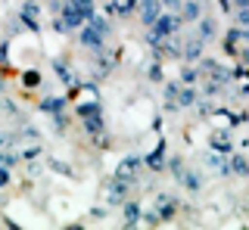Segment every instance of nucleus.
<instances>
[{
    "instance_id": "cd10ccee",
    "label": "nucleus",
    "mask_w": 249,
    "mask_h": 230,
    "mask_svg": "<svg viewBox=\"0 0 249 230\" xmlns=\"http://www.w3.org/2000/svg\"><path fill=\"white\" fill-rule=\"evenodd\" d=\"M150 81H162V68H159V63H153V68H150Z\"/></svg>"
},
{
    "instance_id": "f257e3e1",
    "label": "nucleus",
    "mask_w": 249,
    "mask_h": 230,
    "mask_svg": "<svg viewBox=\"0 0 249 230\" xmlns=\"http://www.w3.org/2000/svg\"><path fill=\"white\" fill-rule=\"evenodd\" d=\"M150 28H153L156 34H162V37H171V34L181 32V16H178V13H165V10H162V16L156 19Z\"/></svg>"
},
{
    "instance_id": "0eeeda50",
    "label": "nucleus",
    "mask_w": 249,
    "mask_h": 230,
    "mask_svg": "<svg viewBox=\"0 0 249 230\" xmlns=\"http://www.w3.org/2000/svg\"><path fill=\"white\" fill-rule=\"evenodd\" d=\"M19 16H22V22H25L31 32H37V28H41V22H37V16H41V6H37L35 0H25V3H22Z\"/></svg>"
},
{
    "instance_id": "2eb2a0df",
    "label": "nucleus",
    "mask_w": 249,
    "mask_h": 230,
    "mask_svg": "<svg viewBox=\"0 0 249 230\" xmlns=\"http://www.w3.org/2000/svg\"><path fill=\"white\" fill-rule=\"evenodd\" d=\"M137 168H140V159H137V156H128V159L122 162V168H119V174H115V178H124V181H131V178H134V171H137Z\"/></svg>"
},
{
    "instance_id": "c85d7f7f",
    "label": "nucleus",
    "mask_w": 249,
    "mask_h": 230,
    "mask_svg": "<svg viewBox=\"0 0 249 230\" xmlns=\"http://www.w3.org/2000/svg\"><path fill=\"white\" fill-rule=\"evenodd\" d=\"M25 84H28V87H37V84H41V78H37V72H28V75H25Z\"/></svg>"
},
{
    "instance_id": "6ab92c4d",
    "label": "nucleus",
    "mask_w": 249,
    "mask_h": 230,
    "mask_svg": "<svg viewBox=\"0 0 249 230\" xmlns=\"http://www.w3.org/2000/svg\"><path fill=\"white\" fill-rule=\"evenodd\" d=\"M88 22H90V25H93V28H97V32H100V34H103V37H106L109 32H112V28H109V22H106V16H100V13H93V16H90Z\"/></svg>"
},
{
    "instance_id": "b1692460",
    "label": "nucleus",
    "mask_w": 249,
    "mask_h": 230,
    "mask_svg": "<svg viewBox=\"0 0 249 230\" xmlns=\"http://www.w3.org/2000/svg\"><path fill=\"white\" fill-rule=\"evenodd\" d=\"M168 168H171V174H175V181H181V178H184V162H181V159H171Z\"/></svg>"
},
{
    "instance_id": "5701e85b",
    "label": "nucleus",
    "mask_w": 249,
    "mask_h": 230,
    "mask_svg": "<svg viewBox=\"0 0 249 230\" xmlns=\"http://www.w3.org/2000/svg\"><path fill=\"white\" fill-rule=\"evenodd\" d=\"M181 6H184V0H162V10L165 13H178L181 16Z\"/></svg>"
},
{
    "instance_id": "f03ea898",
    "label": "nucleus",
    "mask_w": 249,
    "mask_h": 230,
    "mask_svg": "<svg viewBox=\"0 0 249 230\" xmlns=\"http://www.w3.org/2000/svg\"><path fill=\"white\" fill-rule=\"evenodd\" d=\"M243 44H249V32H246V28H240V25H233L231 32L224 34L221 47H224V53H228V56H237Z\"/></svg>"
},
{
    "instance_id": "f8f14e48",
    "label": "nucleus",
    "mask_w": 249,
    "mask_h": 230,
    "mask_svg": "<svg viewBox=\"0 0 249 230\" xmlns=\"http://www.w3.org/2000/svg\"><path fill=\"white\" fill-rule=\"evenodd\" d=\"M212 149L215 152H221V156H228V152H233V143H231V137H228V131H218V134H212Z\"/></svg>"
},
{
    "instance_id": "2f4dec72",
    "label": "nucleus",
    "mask_w": 249,
    "mask_h": 230,
    "mask_svg": "<svg viewBox=\"0 0 249 230\" xmlns=\"http://www.w3.org/2000/svg\"><path fill=\"white\" fill-rule=\"evenodd\" d=\"M106 3H115V0H106Z\"/></svg>"
},
{
    "instance_id": "a211bd4d",
    "label": "nucleus",
    "mask_w": 249,
    "mask_h": 230,
    "mask_svg": "<svg viewBox=\"0 0 249 230\" xmlns=\"http://www.w3.org/2000/svg\"><path fill=\"white\" fill-rule=\"evenodd\" d=\"M181 183L190 193H199V187H202V181H199V174L196 171H184V178H181Z\"/></svg>"
},
{
    "instance_id": "9b49d317",
    "label": "nucleus",
    "mask_w": 249,
    "mask_h": 230,
    "mask_svg": "<svg viewBox=\"0 0 249 230\" xmlns=\"http://www.w3.org/2000/svg\"><path fill=\"white\" fill-rule=\"evenodd\" d=\"M131 181H124V178H115V183H112V190H109V202H115V205H122L124 199H128V193H131Z\"/></svg>"
},
{
    "instance_id": "412c9836",
    "label": "nucleus",
    "mask_w": 249,
    "mask_h": 230,
    "mask_svg": "<svg viewBox=\"0 0 249 230\" xmlns=\"http://www.w3.org/2000/svg\"><path fill=\"white\" fill-rule=\"evenodd\" d=\"M233 19H237L240 28H246V32H249V6H237V16H233Z\"/></svg>"
},
{
    "instance_id": "39448f33",
    "label": "nucleus",
    "mask_w": 249,
    "mask_h": 230,
    "mask_svg": "<svg viewBox=\"0 0 249 230\" xmlns=\"http://www.w3.org/2000/svg\"><path fill=\"white\" fill-rule=\"evenodd\" d=\"M202 50H206V41H199L196 34H193V37H184L181 59H187V63H199V59H202Z\"/></svg>"
},
{
    "instance_id": "ddd939ff",
    "label": "nucleus",
    "mask_w": 249,
    "mask_h": 230,
    "mask_svg": "<svg viewBox=\"0 0 249 230\" xmlns=\"http://www.w3.org/2000/svg\"><path fill=\"white\" fill-rule=\"evenodd\" d=\"M162 162H165V143H159V147H156L150 156H146V165H150V171H162V168H165Z\"/></svg>"
},
{
    "instance_id": "1a4fd4ad",
    "label": "nucleus",
    "mask_w": 249,
    "mask_h": 230,
    "mask_svg": "<svg viewBox=\"0 0 249 230\" xmlns=\"http://www.w3.org/2000/svg\"><path fill=\"white\" fill-rule=\"evenodd\" d=\"M196 37H199V41H206V44L218 37V25H215L212 16H202V19L196 22Z\"/></svg>"
},
{
    "instance_id": "dca6fc26",
    "label": "nucleus",
    "mask_w": 249,
    "mask_h": 230,
    "mask_svg": "<svg viewBox=\"0 0 249 230\" xmlns=\"http://www.w3.org/2000/svg\"><path fill=\"white\" fill-rule=\"evenodd\" d=\"M41 109H44V112H50L53 118H56V115H62V112H66V99H59V97H50V99H44V103H41Z\"/></svg>"
},
{
    "instance_id": "20e7f679",
    "label": "nucleus",
    "mask_w": 249,
    "mask_h": 230,
    "mask_svg": "<svg viewBox=\"0 0 249 230\" xmlns=\"http://www.w3.org/2000/svg\"><path fill=\"white\" fill-rule=\"evenodd\" d=\"M137 16H140V22H143L146 28H150L153 22L162 16V0H140L137 3Z\"/></svg>"
},
{
    "instance_id": "c756f323",
    "label": "nucleus",
    "mask_w": 249,
    "mask_h": 230,
    "mask_svg": "<svg viewBox=\"0 0 249 230\" xmlns=\"http://www.w3.org/2000/svg\"><path fill=\"white\" fill-rule=\"evenodd\" d=\"M218 6H221L224 13H231V6H233V0H218Z\"/></svg>"
},
{
    "instance_id": "aec40b11",
    "label": "nucleus",
    "mask_w": 249,
    "mask_h": 230,
    "mask_svg": "<svg viewBox=\"0 0 249 230\" xmlns=\"http://www.w3.org/2000/svg\"><path fill=\"white\" fill-rule=\"evenodd\" d=\"M199 81V68L196 66H184L181 68V84H196Z\"/></svg>"
},
{
    "instance_id": "bb28decb",
    "label": "nucleus",
    "mask_w": 249,
    "mask_h": 230,
    "mask_svg": "<svg viewBox=\"0 0 249 230\" xmlns=\"http://www.w3.org/2000/svg\"><path fill=\"white\" fill-rule=\"evenodd\" d=\"M237 56H240V63H243V66L249 68V44H243V47H240V53H237Z\"/></svg>"
},
{
    "instance_id": "7ed1b4c3",
    "label": "nucleus",
    "mask_w": 249,
    "mask_h": 230,
    "mask_svg": "<svg viewBox=\"0 0 249 230\" xmlns=\"http://www.w3.org/2000/svg\"><path fill=\"white\" fill-rule=\"evenodd\" d=\"M78 41H81V47H88V50H97V53L103 50V34H100L90 22H84V25L78 28Z\"/></svg>"
},
{
    "instance_id": "4468645a",
    "label": "nucleus",
    "mask_w": 249,
    "mask_h": 230,
    "mask_svg": "<svg viewBox=\"0 0 249 230\" xmlns=\"http://www.w3.org/2000/svg\"><path fill=\"white\" fill-rule=\"evenodd\" d=\"M78 118H93V115H103V106H100V99H93V103H81V106H78Z\"/></svg>"
},
{
    "instance_id": "9d476101",
    "label": "nucleus",
    "mask_w": 249,
    "mask_h": 230,
    "mask_svg": "<svg viewBox=\"0 0 249 230\" xmlns=\"http://www.w3.org/2000/svg\"><path fill=\"white\" fill-rule=\"evenodd\" d=\"M206 13H202V3L199 0H184L181 6V22H199Z\"/></svg>"
},
{
    "instance_id": "f3484780",
    "label": "nucleus",
    "mask_w": 249,
    "mask_h": 230,
    "mask_svg": "<svg viewBox=\"0 0 249 230\" xmlns=\"http://www.w3.org/2000/svg\"><path fill=\"white\" fill-rule=\"evenodd\" d=\"M228 162H231V168H233V174H243V178H246V171H249V156H243V152H233Z\"/></svg>"
},
{
    "instance_id": "a878e982",
    "label": "nucleus",
    "mask_w": 249,
    "mask_h": 230,
    "mask_svg": "<svg viewBox=\"0 0 249 230\" xmlns=\"http://www.w3.org/2000/svg\"><path fill=\"white\" fill-rule=\"evenodd\" d=\"M16 165V156H10V152H0V168H13Z\"/></svg>"
},
{
    "instance_id": "4be33fe9",
    "label": "nucleus",
    "mask_w": 249,
    "mask_h": 230,
    "mask_svg": "<svg viewBox=\"0 0 249 230\" xmlns=\"http://www.w3.org/2000/svg\"><path fill=\"white\" fill-rule=\"evenodd\" d=\"M196 109H199L202 118H209V115H212V103H209V97H199L196 99Z\"/></svg>"
},
{
    "instance_id": "393cba45",
    "label": "nucleus",
    "mask_w": 249,
    "mask_h": 230,
    "mask_svg": "<svg viewBox=\"0 0 249 230\" xmlns=\"http://www.w3.org/2000/svg\"><path fill=\"white\" fill-rule=\"evenodd\" d=\"M75 3H78V6H81V10H84V13H88V19L93 16V13H97V10H93V0H75Z\"/></svg>"
},
{
    "instance_id": "473e14b6",
    "label": "nucleus",
    "mask_w": 249,
    "mask_h": 230,
    "mask_svg": "<svg viewBox=\"0 0 249 230\" xmlns=\"http://www.w3.org/2000/svg\"><path fill=\"white\" fill-rule=\"evenodd\" d=\"M246 178H249V171H246Z\"/></svg>"
},
{
    "instance_id": "7c9ffc66",
    "label": "nucleus",
    "mask_w": 249,
    "mask_h": 230,
    "mask_svg": "<svg viewBox=\"0 0 249 230\" xmlns=\"http://www.w3.org/2000/svg\"><path fill=\"white\" fill-rule=\"evenodd\" d=\"M233 3H237V6H249V0H233Z\"/></svg>"
},
{
    "instance_id": "423d86ee",
    "label": "nucleus",
    "mask_w": 249,
    "mask_h": 230,
    "mask_svg": "<svg viewBox=\"0 0 249 230\" xmlns=\"http://www.w3.org/2000/svg\"><path fill=\"white\" fill-rule=\"evenodd\" d=\"M156 212H159V221H175L178 214V199L171 193H162L159 199H156Z\"/></svg>"
},
{
    "instance_id": "6e6552de",
    "label": "nucleus",
    "mask_w": 249,
    "mask_h": 230,
    "mask_svg": "<svg viewBox=\"0 0 249 230\" xmlns=\"http://www.w3.org/2000/svg\"><path fill=\"white\" fill-rule=\"evenodd\" d=\"M140 218H143L140 205L124 199V202H122V224H124V227H137V224H140Z\"/></svg>"
}]
</instances>
